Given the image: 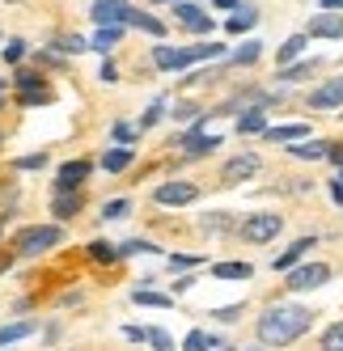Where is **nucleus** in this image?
I'll return each instance as SVG.
<instances>
[{
    "label": "nucleus",
    "instance_id": "nucleus-4",
    "mask_svg": "<svg viewBox=\"0 0 343 351\" xmlns=\"http://www.w3.org/2000/svg\"><path fill=\"white\" fill-rule=\"evenodd\" d=\"M327 280H331V267H327V263H305V267H292V271H288V288H292V292L322 288Z\"/></svg>",
    "mask_w": 343,
    "mask_h": 351
},
{
    "label": "nucleus",
    "instance_id": "nucleus-47",
    "mask_svg": "<svg viewBox=\"0 0 343 351\" xmlns=\"http://www.w3.org/2000/svg\"><path fill=\"white\" fill-rule=\"evenodd\" d=\"M0 102H5V81H0Z\"/></svg>",
    "mask_w": 343,
    "mask_h": 351
},
{
    "label": "nucleus",
    "instance_id": "nucleus-11",
    "mask_svg": "<svg viewBox=\"0 0 343 351\" xmlns=\"http://www.w3.org/2000/svg\"><path fill=\"white\" fill-rule=\"evenodd\" d=\"M85 178H89V161H68L56 178V191H81Z\"/></svg>",
    "mask_w": 343,
    "mask_h": 351
},
{
    "label": "nucleus",
    "instance_id": "nucleus-22",
    "mask_svg": "<svg viewBox=\"0 0 343 351\" xmlns=\"http://www.w3.org/2000/svg\"><path fill=\"white\" fill-rule=\"evenodd\" d=\"M237 132L241 136H255V132H267V119H263V110H246L237 119Z\"/></svg>",
    "mask_w": 343,
    "mask_h": 351
},
{
    "label": "nucleus",
    "instance_id": "nucleus-45",
    "mask_svg": "<svg viewBox=\"0 0 343 351\" xmlns=\"http://www.w3.org/2000/svg\"><path fill=\"white\" fill-rule=\"evenodd\" d=\"M331 195H335V204H343V186H339V182L331 186Z\"/></svg>",
    "mask_w": 343,
    "mask_h": 351
},
{
    "label": "nucleus",
    "instance_id": "nucleus-34",
    "mask_svg": "<svg viewBox=\"0 0 343 351\" xmlns=\"http://www.w3.org/2000/svg\"><path fill=\"white\" fill-rule=\"evenodd\" d=\"M21 56H26V43H21V38H13V43L5 47V60H9V64H17Z\"/></svg>",
    "mask_w": 343,
    "mask_h": 351
},
{
    "label": "nucleus",
    "instance_id": "nucleus-36",
    "mask_svg": "<svg viewBox=\"0 0 343 351\" xmlns=\"http://www.w3.org/2000/svg\"><path fill=\"white\" fill-rule=\"evenodd\" d=\"M17 165H21V169H38V165H47V153H34V157H21Z\"/></svg>",
    "mask_w": 343,
    "mask_h": 351
},
{
    "label": "nucleus",
    "instance_id": "nucleus-14",
    "mask_svg": "<svg viewBox=\"0 0 343 351\" xmlns=\"http://www.w3.org/2000/svg\"><path fill=\"white\" fill-rule=\"evenodd\" d=\"M305 250H314V237H301V241H292V245L284 250V254L276 258V271H292V267L301 263V254H305Z\"/></svg>",
    "mask_w": 343,
    "mask_h": 351
},
{
    "label": "nucleus",
    "instance_id": "nucleus-23",
    "mask_svg": "<svg viewBox=\"0 0 343 351\" xmlns=\"http://www.w3.org/2000/svg\"><path fill=\"white\" fill-rule=\"evenodd\" d=\"M216 280H250V267L246 263H216Z\"/></svg>",
    "mask_w": 343,
    "mask_h": 351
},
{
    "label": "nucleus",
    "instance_id": "nucleus-13",
    "mask_svg": "<svg viewBox=\"0 0 343 351\" xmlns=\"http://www.w3.org/2000/svg\"><path fill=\"white\" fill-rule=\"evenodd\" d=\"M182 148L191 157H204V153H212V148H220V136H204V132H191V136H182Z\"/></svg>",
    "mask_w": 343,
    "mask_h": 351
},
{
    "label": "nucleus",
    "instance_id": "nucleus-35",
    "mask_svg": "<svg viewBox=\"0 0 343 351\" xmlns=\"http://www.w3.org/2000/svg\"><path fill=\"white\" fill-rule=\"evenodd\" d=\"M314 68H318V64H301V68H288V72H284V81H301V77H309Z\"/></svg>",
    "mask_w": 343,
    "mask_h": 351
},
{
    "label": "nucleus",
    "instance_id": "nucleus-6",
    "mask_svg": "<svg viewBox=\"0 0 343 351\" xmlns=\"http://www.w3.org/2000/svg\"><path fill=\"white\" fill-rule=\"evenodd\" d=\"M153 199H157L161 208H182V204H191V199H195V182H161L153 191Z\"/></svg>",
    "mask_w": 343,
    "mask_h": 351
},
{
    "label": "nucleus",
    "instance_id": "nucleus-10",
    "mask_svg": "<svg viewBox=\"0 0 343 351\" xmlns=\"http://www.w3.org/2000/svg\"><path fill=\"white\" fill-rule=\"evenodd\" d=\"M255 173H259V157L255 153H241V157H233L225 165V182H246V178H255Z\"/></svg>",
    "mask_w": 343,
    "mask_h": 351
},
{
    "label": "nucleus",
    "instance_id": "nucleus-9",
    "mask_svg": "<svg viewBox=\"0 0 343 351\" xmlns=\"http://www.w3.org/2000/svg\"><path fill=\"white\" fill-rule=\"evenodd\" d=\"M309 34L314 38H343V17L339 13H314V21H309Z\"/></svg>",
    "mask_w": 343,
    "mask_h": 351
},
{
    "label": "nucleus",
    "instance_id": "nucleus-32",
    "mask_svg": "<svg viewBox=\"0 0 343 351\" xmlns=\"http://www.w3.org/2000/svg\"><path fill=\"white\" fill-rule=\"evenodd\" d=\"M144 339H149L157 351H174V343H169V335H165V330H144Z\"/></svg>",
    "mask_w": 343,
    "mask_h": 351
},
{
    "label": "nucleus",
    "instance_id": "nucleus-42",
    "mask_svg": "<svg viewBox=\"0 0 343 351\" xmlns=\"http://www.w3.org/2000/svg\"><path fill=\"white\" fill-rule=\"evenodd\" d=\"M327 157H331V161H339V165H343V144H331V153H327Z\"/></svg>",
    "mask_w": 343,
    "mask_h": 351
},
{
    "label": "nucleus",
    "instance_id": "nucleus-41",
    "mask_svg": "<svg viewBox=\"0 0 343 351\" xmlns=\"http://www.w3.org/2000/svg\"><path fill=\"white\" fill-rule=\"evenodd\" d=\"M195 263H200V258H191V254H178V258H169V267H178V271H182V267H195Z\"/></svg>",
    "mask_w": 343,
    "mask_h": 351
},
{
    "label": "nucleus",
    "instance_id": "nucleus-28",
    "mask_svg": "<svg viewBox=\"0 0 343 351\" xmlns=\"http://www.w3.org/2000/svg\"><path fill=\"white\" fill-rule=\"evenodd\" d=\"M259 51H263V43H255V38H250V43H241L237 51H233V64H255Z\"/></svg>",
    "mask_w": 343,
    "mask_h": 351
},
{
    "label": "nucleus",
    "instance_id": "nucleus-17",
    "mask_svg": "<svg viewBox=\"0 0 343 351\" xmlns=\"http://www.w3.org/2000/svg\"><path fill=\"white\" fill-rule=\"evenodd\" d=\"M255 21H259V13H255L250 5H237V9H233V17H229V34H246Z\"/></svg>",
    "mask_w": 343,
    "mask_h": 351
},
{
    "label": "nucleus",
    "instance_id": "nucleus-12",
    "mask_svg": "<svg viewBox=\"0 0 343 351\" xmlns=\"http://www.w3.org/2000/svg\"><path fill=\"white\" fill-rule=\"evenodd\" d=\"M263 136L272 140V144H301L309 136V128H305V123H288V128H267Z\"/></svg>",
    "mask_w": 343,
    "mask_h": 351
},
{
    "label": "nucleus",
    "instance_id": "nucleus-21",
    "mask_svg": "<svg viewBox=\"0 0 343 351\" xmlns=\"http://www.w3.org/2000/svg\"><path fill=\"white\" fill-rule=\"evenodd\" d=\"M132 165V148H110V153H102V169L119 173V169H128Z\"/></svg>",
    "mask_w": 343,
    "mask_h": 351
},
{
    "label": "nucleus",
    "instance_id": "nucleus-43",
    "mask_svg": "<svg viewBox=\"0 0 343 351\" xmlns=\"http://www.w3.org/2000/svg\"><path fill=\"white\" fill-rule=\"evenodd\" d=\"M322 9H331V13H335V9H343V0H322Z\"/></svg>",
    "mask_w": 343,
    "mask_h": 351
},
{
    "label": "nucleus",
    "instance_id": "nucleus-50",
    "mask_svg": "<svg viewBox=\"0 0 343 351\" xmlns=\"http://www.w3.org/2000/svg\"><path fill=\"white\" fill-rule=\"evenodd\" d=\"M0 224H5V220H0Z\"/></svg>",
    "mask_w": 343,
    "mask_h": 351
},
{
    "label": "nucleus",
    "instance_id": "nucleus-8",
    "mask_svg": "<svg viewBox=\"0 0 343 351\" xmlns=\"http://www.w3.org/2000/svg\"><path fill=\"white\" fill-rule=\"evenodd\" d=\"M174 13H178L182 26H187V30H195V34H208V30L216 26V21H212L200 5H187V0H178V9H174Z\"/></svg>",
    "mask_w": 343,
    "mask_h": 351
},
{
    "label": "nucleus",
    "instance_id": "nucleus-37",
    "mask_svg": "<svg viewBox=\"0 0 343 351\" xmlns=\"http://www.w3.org/2000/svg\"><path fill=\"white\" fill-rule=\"evenodd\" d=\"M157 119H161V102H157V106H149V110H144V119H140V128H153Z\"/></svg>",
    "mask_w": 343,
    "mask_h": 351
},
{
    "label": "nucleus",
    "instance_id": "nucleus-16",
    "mask_svg": "<svg viewBox=\"0 0 343 351\" xmlns=\"http://www.w3.org/2000/svg\"><path fill=\"white\" fill-rule=\"evenodd\" d=\"M153 60H157V68H187V64H191V56L178 51V47H157Z\"/></svg>",
    "mask_w": 343,
    "mask_h": 351
},
{
    "label": "nucleus",
    "instance_id": "nucleus-3",
    "mask_svg": "<svg viewBox=\"0 0 343 351\" xmlns=\"http://www.w3.org/2000/svg\"><path fill=\"white\" fill-rule=\"evenodd\" d=\"M280 229H284V216H276V212H259V216H250L246 224H241V237L255 241V245H263V241H272Z\"/></svg>",
    "mask_w": 343,
    "mask_h": 351
},
{
    "label": "nucleus",
    "instance_id": "nucleus-30",
    "mask_svg": "<svg viewBox=\"0 0 343 351\" xmlns=\"http://www.w3.org/2000/svg\"><path fill=\"white\" fill-rule=\"evenodd\" d=\"M208 347H216V339H208L204 330H191L187 343H182V351H208Z\"/></svg>",
    "mask_w": 343,
    "mask_h": 351
},
{
    "label": "nucleus",
    "instance_id": "nucleus-15",
    "mask_svg": "<svg viewBox=\"0 0 343 351\" xmlns=\"http://www.w3.org/2000/svg\"><path fill=\"white\" fill-rule=\"evenodd\" d=\"M77 212H81V191H56V216L68 220Z\"/></svg>",
    "mask_w": 343,
    "mask_h": 351
},
{
    "label": "nucleus",
    "instance_id": "nucleus-7",
    "mask_svg": "<svg viewBox=\"0 0 343 351\" xmlns=\"http://www.w3.org/2000/svg\"><path fill=\"white\" fill-rule=\"evenodd\" d=\"M309 106H314V110H335V106H343V77L318 85V89L309 93Z\"/></svg>",
    "mask_w": 343,
    "mask_h": 351
},
{
    "label": "nucleus",
    "instance_id": "nucleus-24",
    "mask_svg": "<svg viewBox=\"0 0 343 351\" xmlns=\"http://www.w3.org/2000/svg\"><path fill=\"white\" fill-rule=\"evenodd\" d=\"M128 26H140V30H149V34H165V26L157 17H149V13H136L132 9V17H128Z\"/></svg>",
    "mask_w": 343,
    "mask_h": 351
},
{
    "label": "nucleus",
    "instance_id": "nucleus-26",
    "mask_svg": "<svg viewBox=\"0 0 343 351\" xmlns=\"http://www.w3.org/2000/svg\"><path fill=\"white\" fill-rule=\"evenodd\" d=\"M89 258H93V263H115V258H119V245L93 241V245H89Z\"/></svg>",
    "mask_w": 343,
    "mask_h": 351
},
{
    "label": "nucleus",
    "instance_id": "nucleus-27",
    "mask_svg": "<svg viewBox=\"0 0 343 351\" xmlns=\"http://www.w3.org/2000/svg\"><path fill=\"white\" fill-rule=\"evenodd\" d=\"M132 300H136V305H153V309H165V305H169V296H161V292H149V288L132 292Z\"/></svg>",
    "mask_w": 343,
    "mask_h": 351
},
{
    "label": "nucleus",
    "instance_id": "nucleus-38",
    "mask_svg": "<svg viewBox=\"0 0 343 351\" xmlns=\"http://www.w3.org/2000/svg\"><path fill=\"white\" fill-rule=\"evenodd\" d=\"M60 47H64V51H72V56H77V51H85V38H72V34H68Z\"/></svg>",
    "mask_w": 343,
    "mask_h": 351
},
{
    "label": "nucleus",
    "instance_id": "nucleus-40",
    "mask_svg": "<svg viewBox=\"0 0 343 351\" xmlns=\"http://www.w3.org/2000/svg\"><path fill=\"white\" fill-rule=\"evenodd\" d=\"M102 81H110V85H115V81H119V68H115V64H110V60H106V64H102Z\"/></svg>",
    "mask_w": 343,
    "mask_h": 351
},
{
    "label": "nucleus",
    "instance_id": "nucleus-31",
    "mask_svg": "<svg viewBox=\"0 0 343 351\" xmlns=\"http://www.w3.org/2000/svg\"><path fill=\"white\" fill-rule=\"evenodd\" d=\"M187 56H191V64H195V60H216L220 47H216V43H200V47H187Z\"/></svg>",
    "mask_w": 343,
    "mask_h": 351
},
{
    "label": "nucleus",
    "instance_id": "nucleus-19",
    "mask_svg": "<svg viewBox=\"0 0 343 351\" xmlns=\"http://www.w3.org/2000/svg\"><path fill=\"white\" fill-rule=\"evenodd\" d=\"M119 38H123V26H97V34H93V47H97V51H115V47H119Z\"/></svg>",
    "mask_w": 343,
    "mask_h": 351
},
{
    "label": "nucleus",
    "instance_id": "nucleus-18",
    "mask_svg": "<svg viewBox=\"0 0 343 351\" xmlns=\"http://www.w3.org/2000/svg\"><path fill=\"white\" fill-rule=\"evenodd\" d=\"M292 157H301V161H318V157H327L331 153V144H322V140H301L297 148H288Z\"/></svg>",
    "mask_w": 343,
    "mask_h": 351
},
{
    "label": "nucleus",
    "instance_id": "nucleus-29",
    "mask_svg": "<svg viewBox=\"0 0 343 351\" xmlns=\"http://www.w3.org/2000/svg\"><path fill=\"white\" fill-rule=\"evenodd\" d=\"M322 351H343V322L327 326V335H322Z\"/></svg>",
    "mask_w": 343,
    "mask_h": 351
},
{
    "label": "nucleus",
    "instance_id": "nucleus-1",
    "mask_svg": "<svg viewBox=\"0 0 343 351\" xmlns=\"http://www.w3.org/2000/svg\"><path fill=\"white\" fill-rule=\"evenodd\" d=\"M309 309L301 305H272L263 317H259V343L263 347H288L297 343L305 330H309Z\"/></svg>",
    "mask_w": 343,
    "mask_h": 351
},
{
    "label": "nucleus",
    "instance_id": "nucleus-25",
    "mask_svg": "<svg viewBox=\"0 0 343 351\" xmlns=\"http://www.w3.org/2000/svg\"><path fill=\"white\" fill-rule=\"evenodd\" d=\"M301 51H305V34H292V38H288L284 47H280V64H288V60H297Z\"/></svg>",
    "mask_w": 343,
    "mask_h": 351
},
{
    "label": "nucleus",
    "instance_id": "nucleus-44",
    "mask_svg": "<svg viewBox=\"0 0 343 351\" xmlns=\"http://www.w3.org/2000/svg\"><path fill=\"white\" fill-rule=\"evenodd\" d=\"M212 5H220V9H237V0H212Z\"/></svg>",
    "mask_w": 343,
    "mask_h": 351
},
{
    "label": "nucleus",
    "instance_id": "nucleus-2",
    "mask_svg": "<svg viewBox=\"0 0 343 351\" xmlns=\"http://www.w3.org/2000/svg\"><path fill=\"white\" fill-rule=\"evenodd\" d=\"M60 229L56 224H34V229H21L17 233V254H26V258H34V254H47V250H56L60 245Z\"/></svg>",
    "mask_w": 343,
    "mask_h": 351
},
{
    "label": "nucleus",
    "instance_id": "nucleus-20",
    "mask_svg": "<svg viewBox=\"0 0 343 351\" xmlns=\"http://www.w3.org/2000/svg\"><path fill=\"white\" fill-rule=\"evenodd\" d=\"M26 335H34V322H13V326H0V347H9V343H17V339H26Z\"/></svg>",
    "mask_w": 343,
    "mask_h": 351
},
{
    "label": "nucleus",
    "instance_id": "nucleus-39",
    "mask_svg": "<svg viewBox=\"0 0 343 351\" xmlns=\"http://www.w3.org/2000/svg\"><path fill=\"white\" fill-rule=\"evenodd\" d=\"M132 136H136V132H132V128H128V123H115V140H119V144H128V140H132Z\"/></svg>",
    "mask_w": 343,
    "mask_h": 351
},
{
    "label": "nucleus",
    "instance_id": "nucleus-5",
    "mask_svg": "<svg viewBox=\"0 0 343 351\" xmlns=\"http://www.w3.org/2000/svg\"><path fill=\"white\" fill-rule=\"evenodd\" d=\"M132 5L128 0H93V21L97 26H128Z\"/></svg>",
    "mask_w": 343,
    "mask_h": 351
},
{
    "label": "nucleus",
    "instance_id": "nucleus-48",
    "mask_svg": "<svg viewBox=\"0 0 343 351\" xmlns=\"http://www.w3.org/2000/svg\"><path fill=\"white\" fill-rule=\"evenodd\" d=\"M153 5H169V0H153Z\"/></svg>",
    "mask_w": 343,
    "mask_h": 351
},
{
    "label": "nucleus",
    "instance_id": "nucleus-33",
    "mask_svg": "<svg viewBox=\"0 0 343 351\" xmlns=\"http://www.w3.org/2000/svg\"><path fill=\"white\" fill-rule=\"evenodd\" d=\"M123 212H128V199H110V204L102 208V216H106V220H119Z\"/></svg>",
    "mask_w": 343,
    "mask_h": 351
},
{
    "label": "nucleus",
    "instance_id": "nucleus-46",
    "mask_svg": "<svg viewBox=\"0 0 343 351\" xmlns=\"http://www.w3.org/2000/svg\"><path fill=\"white\" fill-rule=\"evenodd\" d=\"M5 267H9V254H0V271H5Z\"/></svg>",
    "mask_w": 343,
    "mask_h": 351
},
{
    "label": "nucleus",
    "instance_id": "nucleus-49",
    "mask_svg": "<svg viewBox=\"0 0 343 351\" xmlns=\"http://www.w3.org/2000/svg\"><path fill=\"white\" fill-rule=\"evenodd\" d=\"M225 351H233V347H225Z\"/></svg>",
    "mask_w": 343,
    "mask_h": 351
}]
</instances>
